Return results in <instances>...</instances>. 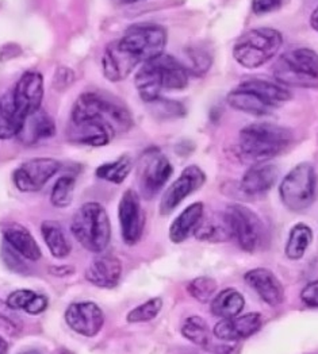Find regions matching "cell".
Listing matches in <instances>:
<instances>
[{"label":"cell","mask_w":318,"mask_h":354,"mask_svg":"<svg viewBox=\"0 0 318 354\" xmlns=\"http://www.w3.org/2000/svg\"><path fill=\"white\" fill-rule=\"evenodd\" d=\"M294 136L291 130L270 122H258L240 131L238 151L249 162H265L289 149Z\"/></svg>","instance_id":"obj_1"},{"label":"cell","mask_w":318,"mask_h":354,"mask_svg":"<svg viewBox=\"0 0 318 354\" xmlns=\"http://www.w3.org/2000/svg\"><path fill=\"white\" fill-rule=\"evenodd\" d=\"M71 120L96 123L113 136L126 133L133 126V117L122 103L98 92H85L76 99Z\"/></svg>","instance_id":"obj_2"},{"label":"cell","mask_w":318,"mask_h":354,"mask_svg":"<svg viewBox=\"0 0 318 354\" xmlns=\"http://www.w3.org/2000/svg\"><path fill=\"white\" fill-rule=\"evenodd\" d=\"M71 232L91 253H102L112 239V223L106 208L98 202L80 207L72 219Z\"/></svg>","instance_id":"obj_3"},{"label":"cell","mask_w":318,"mask_h":354,"mask_svg":"<svg viewBox=\"0 0 318 354\" xmlns=\"http://www.w3.org/2000/svg\"><path fill=\"white\" fill-rule=\"evenodd\" d=\"M283 44L278 30L259 28L249 30L240 37L233 48V57L247 69H256L275 59Z\"/></svg>","instance_id":"obj_4"},{"label":"cell","mask_w":318,"mask_h":354,"mask_svg":"<svg viewBox=\"0 0 318 354\" xmlns=\"http://www.w3.org/2000/svg\"><path fill=\"white\" fill-rule=\"evenodd\" d=\"M272 73L285 87L317 88L318 55L308 48L289 50L275 61Z\"/></svg>","instance_id":"obj_5"},{"label":"cell","mask_w":318,"mask_h":354,"mask_svg":"<svg viewBox=\"0 0 318 354\" xmlns=\"http://www.w3.org/2000/svg\"><path fill=\"white\" fill-rule=\"evenodd\" d=\"M317 192V176L312 164L301 162L294 167L279 187L283 206L290 211L301 212L313 205Z\"/></svg>","instance_id":"obj_6"},{"label":"cell","mask_w":318,"mask_h":354,"mask_svg":"<svg viewBox=\"0 0 318 354\" xmlns=\"http://www.w3.org/2000/svg\"><path fill=\"white\" fill-rule=\"evenodd\" d=\"M224 216L231 229V239L240 249L247 253L260 249L265 241V227L255 211L242 205H231L227 207Z\"/></svg>","instance_id":"obj_7"},{"label":"cell","mask_w":318,"mask_h":354,"mask_svg":"<svg viewBox=\"0 0 318 354\" xmlns=\"http://www.w3.org/2000/svg\"><path fill=\"white\" fill-rule=\"evenodd\" d=\"M119 41L141 62L156 59L164 53L167 31L154 24L132 26Z\"/></svg>","instance_id":"obj_8"},{"label":"cell","mask_w":318,"mask_h":354,"mask_svg":"<svg viewBox=\"0 0 318 354\" xmlns=\"http://www.w3.org/2000/svg\"><path fill=\"white\" fill-rule=\"evenodd\" d=\"M173 174L174 168L164 154L157 150L148 151L139 171L141 196L146 201L153 199L166 187Z\"/></svg>","instance_id":"obj_9"},{"label":"cell","mask_w":318,"mask_h":354,"mask_svg":"<svg viewBox=\"0 0 318 354\" xmlns=\"http://www.w3.org/2000/svg\"><path fill=\"white\" fill-rule=\"evenodd\" d=\"M118 219L123 242L127 246L137 245L144 234L146 216L141 196L134 189H126L123 192L118 205Z\"/></svg>","instance_id":"obj_10"},{"label":"cell","mask_w":318,"mask_h":354,"mask_svg":"<svg viewBox=\"0 0 318 354\" xmlns=\"http://www.w3.org/2000/svg\"><path fill=\"white\" fill-rule=\"evenodd\" d=\"M61 164L51 157H37L22 162L12 174L14 185L21 192H38L60 171Z\"/></svg>","instance_id":"obj_11"},{"label":"cell","mask_w":318,"mask_h":354,"mask_svg":"<svg viewBox=\"0 0 318 354\" xmlns=\"http://www.w3.org/2000/svg\"><path fill=\"white\" fill-rule=\"evenodd\" d=\"M68 327L86 338L96 337L105 326V313L94 301L71 303L64 314Z\"/></svg>","instance_id":"obj_12"},{"label":"cell","mask_w":318,"mask_h":354,"mask_svg":"<svg viewBox=\"0 0 318 354\" xmlns=\"http://www.w3.org/2000/svg\"><path fill=\"white\" fill-rule=\"evenodd\" d=\"M206 181V175L202 169L197 165L187 167L180 176L166 189L161 202H160V214L170 215L174 212L177 206L182 205L190 195L202 188Z\"/></svg>","instance_id":"obj_13"},{"label":"cell","mask_w":318,"mask_h":354,"mask_svg":"<svg viewBox=\"0 0 318 354\" xmlns=\"http://www.w3.org/2000/svg\"><path fill=\"white\" fill-rule=\"evenodd\" d=\"M141 64L123 44L116 39L110 42L102 57V71L109 82L118 83L130 76L134 69Z\"/></svg>","instance_id":"obj_14"},{"label":"cell","mask_w":318,"mask_h":354,"mask_svg":"<svg viewBox=\"0 0 318 354\" xmlns=\"http://www.w3.org/2000/svg\"><path fill=\"white\" fill-rule=\"evenodd\" d=\"M12 99L24 117L38 111L44 99V77L37 71L25 72L12 89Z\"/></svg>","instance_id":"obj_15"},{"label":"cell","mask_w":318,"mask_h":354,"mask_svg":"<svg viewBox=\"0 0 318 354\" xmlns=\"http://www.w3.org/2000/svg\"><path fill=\"white\" fill-rule=\"evenodd\" d=\"M245 283L259 295L264 303L276 307L285 300V288L276 274L267 268H255L245 273Z\"/></svg>","instance_id":"obj_16"},{"label":"cell","mask_w":318,"mask_h":354,"mask_svg":"<svg viewBox=\"0 0 318 354\" xmlns=\"http://www.w3.org/2000/svg\"><path fill=\"white\" fill-rule=\"evenodd\" d=\"M263 326V318L258 313L238 315L231 319H221L213 328V334L220 341L236 342L256 334Z\"/></svg>","instance_id":"obj_17"},{"label":"cell","mask_w":318,"mask_h":354,"mask_svg":"<svg viewBox=\"0 0 318 354\" xmlns=\"http://www.w3.org/2000/svg\"><path fill=\"white\" fill-rule=\"evenodd\" d=\"M86 280L99 288H116L122 277V264L112 254L96 256L86 269Z\"/></svg>","instance_id":"obj_18"},{"label":"cell","mask_w":318,"mask_h":354,"mask_svg":"<svg viewBox=\"0 0 318 354\" xmlns=\"http://www.w3.org/2000/svg\"><path fill=\"white\" fill-rule=\"evenodd\" d=\"M3 242L8 245L12 250L21 254L28 261H38L42 256V250L37 243L35 238L24 225L11 222L4 225L1 229Z\"/></svg>","instance_id":"obj_19"},{"label":"cell","mask_w":318,"mask_h":354,"mask_svg":"<svg viewBox=\"0 0 318 354\" xmlns=\"http://www.w3.org/2000/svg\"><path fill=\"white\" fill-rule=\"evenodd\" d=\"M279 171L272 164H255L241 178L240 188L245 195L259 196L267 194L276 183Z\"/></svg>","instance_id":"obj_20"},{"label":"cell","mask_w":318,"mask_h":354,"mask_svg":"<svg viewBox=\"0 0 318 354\" xmlns=\"http://www.w3.org/2000/svg\"><path fill=\"white\" fill-rule=\"evenodd\" d=\"M55 133H56L55 120L45 110L39 109L38 111L30 114L25 118L22 129L18 134V138L25 145H35V144H39L41 141L52 138Z\"/></svg>","instance_id":"obj_21"},{"label":"cell","mask_w":318,"mask_h":354,"mask_svg":"<svg viewBox=\"0 0 318 354\" xmlns=\"http://www.w3.org/2000/svg\"><path fill=\"white\" fill-rule=\"evenodd\" d=\"M134 84L140 97L148 104L161 97L160 95L166 89L163 75L156 59H149L143 62V66L137 71L134 76Z\"/></svg>","instance_id":"obj_22"},{"label":"cell","mask_w":318,"mask_h":354,"mask_svg":"<svg viewBox=\"0 0 318 354\" xmlns=\"http://www.w3.org/2000/svg\"><path fill=\"white\" fill-rule=\"evenodd\" d=\"M67 137L71 142L92 148L106 147L114 137L107 129L92 122H73L71 120L67 129Z\"/></svg>","instance_id":"obj_23"},{"label":"cell","mask_w":318,"mask_h":354,"mask_svg":"<svg viewBox=\"0 0 318 354\" xmlns=\"http://www.w3.org/2000/svg\"><path fill=\"white\" fill-rule=\"evenodd\" d=\"M203 203L197 202L186 207L170 226V239L174 243H182L191 236H195L203 219Z\"/></svg>","instance_id":"obj_24"},{"label":"cell","mask_w":318,"mask_h":354,"mask_svg":"<svg viewBox=\"0 0 318 354\" xmlns=\"http://www.w3.org/2000/svg\"><path fill=\"white\" fill-rule=\"evenodd\" d=\"M227 102L231 109L255 117H264L274 111V109H271L264 100H261L256 93L244 87L242 84L228 93Z\"/></svg>","instance_id":"obj_25"},{"label":"cell","mask_w":318,"mask_h":354,"mask_svg":"<svg viewBox=\"0 0 318 354\" xmlns=\"http://www.w3.org/2000/svg\"><path fill=\"white\" fill-rule=\"evenodd\" d=\"M156 62L163 75L164 89L167 91H182L188 86V69L184 64H182L171 55L163 53L156 57Z\"/></svg>","instance_id":"obj_26"},{"label":"cell","mask_w":318,"mask_h":354,"mask_svg":"<svg viewBox=\"0 0 318 354\" xmlns=\"http://www.w3.org/2000/svg\"><path fill=\"white\" fill-rule=\"evenodd\" d=\"M24 117L17 109L12 93H7L0 97V140H11L18 137L24 120Z\"/></svg>","instance_id":"obj_27"},{"label":"cell","mask_w":318,"mask_h":354,"mask_svg":"<svg viewBox=\"0 0 318 354\" xmlns=\"http://www.w3.org/2000/svg\"><path fill=\"white\" fill-rule=\"evenodd\" d=\"M210 307L214 317L220 319H231L242 313L245 299L237 290L225 288L213 297Z\"/></svg>","instance_id":"obj_28"},{"label":"cell","mask_w":318,"mask_h":354,"mask_svg":"<svg viewBox=\"0 0 318 354\" xmlns=\"http://www.w3.org/2000/svg\"><path fill=\"white\" fill-rule=\"evenodd\" d=\"M244 87L256 93L271 109L276 110L279 106L291 99V92L282 84H275L261 79H249L241 83Z\"/></svg>","instance_id":"obj_29"},{"label":"cell","mask_w":318,"mask_h":354,"mask_svg":"<svg viewBox=\"0 0 318 354\" xmlns=\"http://www.w3.org/2000/svg\"><path fill=\"white\" fill-rule=\"evenodd\" d=\"M41 236L55 259L62 260L69 256L72 248L64 227L58 221H44L41 223Z\"/></svg>","instance_id":"obj_30"},{"label":"cell","mask_w":318,"mask_h":354,"mask_svg":"<svg viewBox=\"0 0 318 354\" xmlns=\"http://www.w3.org/2000/svg\"><path fill=\"white\" fill-rule=\"evenodd\" d=\"M6 301L15 311H24L29 315H39L49 307L46 296L31 290H17L8 295Z\"/></svg>","instance_id":"obj_31"},{"label":"cell","mask_w":318,"mask_h":354,"mask_svg":"<svg viewBox=\"0 0 318 354\" xmlns=\"http://www.w3.org/2000/svg\"><path fill=\"white\" fill-rule=\"evenodd\" d=\"M313 242V230L305 223H298L290 230L285 248V254L289 260H301Z\"/></svg>","instance_id":"obj_32"},{"label":"cell","mask_w":318,"mask_h":354,"mask_svg":"<svg viewBox=\"0 0 318 354\" xmlns=\"http://www.w3.org/2000/svg\"><path fill=\"white\" fill-rule=\"evenodd\" d=\"M180 333L182 335L193 342L197 346L201 348H207L211 342V330L207 325V322L197 315L188 317L187 319H184V322L182 324L180 327Z\"/></svg>","instance_id":"obj_33"},{"label":"cell","mask_w":318,"mask_h":354,"mask_svg":"<svg viewBox=\"0 0 318 354\" xmlns=\"http://www.w3.org/2000/svg\"><path fill=\"white\" fill-rule=\"evenodd\" d=\"M195 236L201 241L211 242V243H218V242H227L231 239V233L228 222L222 214L221 218L218 219H210V221H203L195 232Z\"/></svg>","instance_id":"obj_34"},{"label":"cell","mask_w":318,"mask_h":354,"mask_svg":"<svg viewBox=\"0 0 318 354\" xmlns=\"http://www.w3.org/2000/svg\"><path fill=\"white\" fill-rule=\"evenodd\" d=\"M133 169V162L129 156H122L116 161L102 164L96 169V177L113 183V184H122Z\"/></svg>","instance_id":"obj_35"},{"label":"cell","mask_w":318,"mask_h":354,"mask_svg":"<svg viewBox=\"0 0 318 354\" xmlns=\"http://www.w3.org/2000/svg\"><path fill=\"white\" fill-rule=\"evenodd\" d=\"M163 310V299L152 297L141 303L140 306L130 310L126 315V321L129 324H148L159 317Z\"/></svg>","instance_id":"obj_36"},{"label":"cell","mask_w":318,"mask_h":354,"mask_svg":"<svg viewBox=\"0 0 318 354\" xmlns=\"http://www.w3.org/2000/svg\"><path fill=\"white\" fill-rule=\"evenodd\" d=\"M75 187H76L75 177H60L52 188L51 203L58 208L71 206L75 195Z\"/></svg>","instance_id":"obj_37"},{"label":"cell","mask_w":318,"mask_h":354,"mask_svg":"<svg viewBox=\"0 0 318 354\" xmlns=\"http://www.w3.org/2000/svg\"><path fill=\"white\" fill-rule=\"evenodd\" d=\"M217 290H218L217 281L213 277H207V276L193 279L187 287L188 294L200 303H210L215 296Z\"/></svg>","instance_id":"obj_38"},{"label":"cell","mask_w":318,"mask_h":354,"mask_svg":"<svg viewBox=\"0 0 318 354\" xmlns=\"http://www.w3.org/2000/svg\"><path fill=\"white\" fill-rule=\"evenodd\" d=\"M187 57H188V62L190 65H187V69L190 73L195 75V76H202L204 75L210 66H211V56L210 53L203 49V48H190L187 50Z\"/></svg>","instance_id":"obj_39"},{"label":"cell","mask_w":318,"mask_h":354,"mask_svg":"<svg viewBox=\"0 0 318 354\" xmlns=\"http://www.w3.org/2000/svg\"><path fill=\"white\" fill-rule=\"evenodd\" d=\"M17 313L18 311L11 308L7 301H3L0 299V326L11 335L19 334L24 328L22 319Z\"/></svg>","instance_id":"obj_40"},{"label":"cell","mask_w":318,"mask_h":354,"mask_svg":"<svg viewBox=\"0 0 318 354\" xmlns=\"http://www.w3.org/2000/svg\"><path fill=\"white\" fill-rule=\"evenodd\" d=\"M1 259L3 263L7 266L8 269H11L15 273H26L28 268L25 266L26 259H24L21 254H18L15 250H12L8 245L3 242V252H1Z\"/></svg>","instance_id":"obj_41"},{"label":"cell","mask_w":318,"mask_h":354,"mask_svg":"<svg viewBox=\"0 0 318 354\" xmlns=\"http://www.w3.org/2000/svg\"><path fill=\"white\" fill-rule=\"evenodd\" d=\"M154 106V113H159L161 118H171V117H182L184 114V107L177 103V102H171V100H164V99H157L153 103H149Z\"/></svg>","instance_id":"obj_42"},{"label":"cell","mask_w":318,"mask_h":354,"mask_svg":"<svg viewBox=\"0 0 318 354\" xmlns=\"http://www.w3.org/2000/svg\"><path fill=\"white\" fill-rule=\"evenodd\" d=\"M283 0H252V11L256 15H265L281 8Z\"/></svg>","instance_id":"obj_43"},{"label":"cell","mask_w":318,"mask_h":354,"mask_svg":"<svg viewBox=\"0 0 318 354\" xmlns=\"http://www.w3.org/2000/svg\"><path fill=\"white\" fill-rule=\"evenodd\" d=\"M301 300L310 308H318V280L309 283L301 292Z\"/></svg>","instance_id":"obj_44"},{"label":"cell","mask_w":318,"mask_h":354,"mask_svg":"<svg viewBox=\"0 0 318 354\" xmlns=\"http://www.w3.org/2000/svg\"><path fill=\"white\" fill-rule=\"evenodd\" d=\"M75 80V75L68 68H60L55 76V87L58 89L68 88Z\"/></svg>","instance_id":"obj_45"},{"label":"cell","mask_w":318,"mask_h":354,"mask_svg":"<svg viewBox=\"0 0 318 354\" xmlns=\"http://www.w3.org/2000/svg\"><path fill=\"white\" fill-rule=\"evenodd\" d=\"M52 273L56 274L58 277H64V276L72 274L73 273V268H68V266H58V270L52 269Z\"/></svg>","instance_id":"obj_46"},{"label":"cell","mask_w":318,"mask_h":354,"mask_svg":"<svg viewBox=\"0 0 318 354\" xmlns=\"http://www.w3.org/2000/svg\"><path fill=\"white\" fill-rule=\"evenodd\" d=\"M310 26L318 32V7L315 8V11L310 15Z\"/></svg>","instance_id":"obj_47"},{"label":"cell","mask_w":318,"mask_h":354,"mask_svg":"<svg viewBox=\"0 0 318 354\" xmlns=\"http://www.w3.org/2000/svg\"><path fill=\"white\" fill-rule=\"evenodd\" d=\"M8 351H10L8 342L3 337H0V354H8Z\"/></svg>","instance_id":"obj_48"},{"label":"cell","mask_w":318,"mask_h":354,"mask_svg":"<svg viewBox=\"0 0 318 354\" xmlns=\"http://www.w3.org/2000/svg\"><path fill=\"white\" fill-rule=\"evenodd\" d=\"M18 354H42L39 351H37V349H28V351H24V352H21V353Z\"/></svg>","instance_id":"obj_49"},{"label":"cell","mask_w":318,"mask_h":354,"mask_svg":"<svg viewBox=\"0 0 318 354\" xmlns=\"http://www.w3.org/2000/svg\"><path fill=\"white\" fill-rule=\"evenodd\" d=\"M122 4H134V3H139L141 0H119Z\"/></svg>","instance_id":"obj_50"}]
</instances>
